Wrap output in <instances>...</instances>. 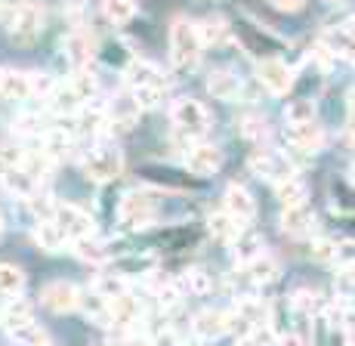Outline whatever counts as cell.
<instances>
[{"instance_id":"52","label":"cell","mask_w":355,"mask_h":346,"mask_svg":"<svg viewBox=\"0 0 355 346\" xmlns=\"http://www.w3.org/2000/svg\"><path fill=\"white\" fill-rule=\"evenodd\" d=\"M340 278H343V282H349V284H355V260L343 263V269H340Z\"/></svg>"},{"instance_id":"21","label":"cell","mask_w":355,"mask_h":346,"mask_svg":"<svg viewBox=\"0 0 355 346\" xmlns=\"http://www.w3.org/2000/svg\"><path fill=\"white\" fill-rule=\"evenodd\" d=\"M282 229L293 239H300V235H309L312 229H315V216H312L309 205H300V207H284L282 214Z\"/></svg>"},{"instance_id":"12","label":"cell","mask_w":355,"mask_h":346,"mask_svg":"<svg viewBox=\"0 0 355 346\" xmlns=\"http://www.w3.org/2000/svg\"><path fill=\"white\" fill-rule=\"evenodd\" d=\"M223 164V152L210 142H192V148L186 152V167L195 176H214Z\"/></svg>"},{"instance_id":"42","label":"cell","mask_w":355,"mask_h":346,"mask_svg":"<svg viewBox=\"0 0 355 346\" xmlns=\"http://www.w3.org/2000/svg\"><path fill=\"white\" fill-rule=\"evenodd\" d=\"M284 118H288V124H309V121H315V105H312V99H293L284 108Z\"/></svg>"},{"instance_id":"46","label":"cell","mask_w":355,"mask_h":346,"mask_svg":"<svg viewBox=\"0 0 355 346\" xmlns=\"http://www.w3.org/2000/svg\"><path fill=\"white\" fill-rule=\"evenodd\" d=\"M28 74H31V96H37V99H46L59 84V80L46 78L44 71H28Z\"/></svg>"},{"instance_id":"32","label":"cell","mask_w":355,"mask_h":346,"mask_svg":"<svg viewBox=\"0 0 355 346\" xmlns=\"http://www.w3.org/2000/svg\"><path fill=\"white\" fill-rule=\"evenodd\" d=\"M68 84H71V90L78 93V99L80 103H96V96H99V78L93 71H87V69H80L78 74H71L68 78Z\"/></svg>"},{"instance_id":"61","label":"cell","mask_w":355,"mask_h":346,"mask_svg":"<svg viewBox=\"0 0 355 346\" xmlns=\"http://www.w3.org/2000/svg\"><path fill=\"white\" fill-rule=\"evenodd\" d=\"M102 346H112V343H102Z\"/></svg>"},{"instance_id":"47","label":"cell","mask_w":355,"mask_h":346,"mask_svg":"<svg viewBox=\"0 0 355 346\" xmlns=\"http://www.w3.org/2000/svg\"><path fill=\"white\" fill-rule=\"evenodd\" d=\"M152 340H155V346H182L176 328H170V325H167V328H161V331H155Z\"/></svg>"},{"instance_id":"3","label":"cell","mask_w":355,"mask_h":346,"mask_svg":"<svg viewBox=\"0 0 355 346\" xmlns=\"http://www.w3.org/2000/svg\"><path fill=\"white\" fill-rule=\"evenodd\" d=\"M170 121L176 124V130L182 137H189L192 142H201V137L210 130V108L192 96H182L170 108Z\"/></svg>"},{"instance_id":"22","label":"cell","mask_w":355,"mask_h":346,"mask_svg":"<svg viewBox=\"0 0 355 346\" xmlns=\"http://www.w3.org/2000/svg\"><path fill=\"white\" fill-rule=\"evenodd\" d=\"M46 103V108H50L53 114H78L80 112V99H78V93L71 90V84H68V80H59L56 84V90L50 93V96L44 99Z\"/></svg>"},{"instance_id":"43","label":"cell","mask_w":355,"mask_h":346,"mask_svg":"<svg viewBox=\"0 0 355 346\" xmlns=\"http://www.w3.org/2000/svg\"><path fill=\"white\" fill-rule=\"evenodd\" d=\"M50 130V127L44 124V118H40L37 112H25L16 118V133L19 137H44V133Z\"/></svg>"},{"instance_id":"17","label":"cell","mask_w":355,"mask_h":346,"mask_svg":"<svg viewBox=\"0 0 355 346\" xmlns=\"http://www.w3.org/2000/svg\"><path fill=\"white\" fill-rule=\"evenodd\" d=\"M62 46H65V56L78 65V71L87 69V65L93 62V56H96V40H93V35L90 31H84V28L71 31V35L65 37Z\"/></svg>"},{"instance_id":"62","label":"cell","mask_w":355,"mask_h":346,"mask_svg":"<svg viewBox=\"0 0 355 346\" xmlns=\"http://www.w3.org/2000/svg\"><path fill=\"white\" fill-rule=\"evenodd\" d=\"M46 346H50V343H46Z\"/></svg>"},{"instance_id":"50","label":"cell","mask_w":355,"mask_h":346,"mask_svg":"<svg viewBox=\"0 0 355 346\" xmlns=\"http://www.w3.org/2000/svg\"><path fill=\"white\" fill-rule=\"evenodd\" d=\"M275 10H282V12H293V10H300L303 6V0H269Z\"/></svg>"},{"instance_id":"24","label":"cell","mask_w":355,"mask_h":346,"mask_svg":"<svg viewBox=\"0 0 355 346\" xmlns=\"http://www.w3.org/2000/svg\"><path fill=\"white\" fill-rule=\"evenodd\" d=\"M139 112H142V105L133 99V93L124 99H114V103H108V121H112L114 127H124V130H130V127L139 121Z\"/></svg>"},{"instance_id":"29","label":"cell","mask_w":355,"mask_h":346,"mask_svg":"<svg viewBox=\"0 0 355 346\" xmlns=\"http://www.w3.org/2000/svg\"><path fill=\"white\" fill-rule=\"evenodd\" d=\"M34 241H37L44 250L56 254V250H62L71 239H68V235H65L53 220H40V223H37V229H34Z\"/></svg>"},{"instance_id":"27","label":"cell","mask_w":355,"mask_h":346,"mask_svg":"<svg viewBox=\"0 0 355 346\" xmlns=\"http://www.w3.org/2000/svg\"><path fill=\"white\" fill-rule=\"evenodd\" d=\"M207 229H210V235H214V239L229 241V244H235V239L244 232L241 223H238L232 214H226V210H216V214H210Z\"/></svg>"},{"instance_id":"49","label":"cell","mask_w":355,"mask_h":346,"mask_svg":"<svg viewBox=\"0 0 355 346\" xmlns=\"http://www.w3.org/2000/svg\"><path fill=\"white\" fill-rule=\"evenodd\" d=\"M235 346H269V334L259 328V331H254V334H244Z\"/></svg>"},{"instance_id":"31","label":"cell","mask_w":355,"mask_h":346,"mask_svg":"<svg viewBox=\"0 0 355 346\" xmlns=\"http://www.w3.org/2000/svg\"><path fill=\"white\" fill-rule=\"evenodd\" d=\"M127 278H121V275H112V273H102L96 282H93V294L102 297L105 303H112V300H118V297H124L127 294Z\"/></svg>"},{"instance_id":"6","label":"cell","mask_w":355,"mask_h":346,"mask_svg":"<svg viewBox=\"0 0 355 346\" xmlns=\"http://www.w3.org/2000/svg\"><path fill=\"white\" fill-rule=\"evenodd\" d=\"M40 28H44V10L37 3H31V0H22V3L6 10V31L16 40H22V44L37 37Z\"/></svg>"},{"instance_id":"34","label":"cell","mask_w":355,"mask_h":346,"mask_svg":"<svg viewBox=\"0 0 355 346\" xmlns=\"http://www.w3.org/2000/svg\"><path fill=\"white\" fill-rule=\"evenodd\" d=\"M198 31H201L204 46H214V44H226L229 40V22L223 16H207L198 22Z\"/></svg>"},{"instance_id":"57","label":"cell","mask_w":355,"mask_h":346,"mask_svg":"<svg viewBox=\"0 0 355 346\" xmlns=\"http://www.w3.org/2000/svg\"><path fill=\"white\" fill-rule=\"evenodd\" d=\"M186 346H210V340H198V337H195V340H189Z\"/></svg>"},{"instance_id":"54","label":"cell","mask_w":355,"mask_h":346,"mask_svg":"<svg viewBox=\"0 0 355 346\" xmlns=\"http://www.w3.org/2000/svg\"><path fill=\"white\" fill-rule=\"evenodd\" d=\"M346 108H349V121H355V87L349 90V96H346Z\"/></svg>"},{"instance_id":"53","label":"cell","mask_w":355,"mask_h":346,"mask_svg":"<svg viewBox=\"0 0 355 346\" xmlns=\"http://www.w3.org/2000/svg\"><path fill=\"white\" fill-rule=\"evenodd\" d=\"M278 346H306V340L300 334H284L282 340H278Z\"/></svg>"},{"instance_id":"37","label":"cell","mask_w":355,"mask_h":346,"mask_svg":"<svg viewBox=\"0 0 355 346\" xmlns=\"http://www.w3.org/2000/svg\"><path fill=\"white\" fill-rule=\"evenodd\" d=\"M22 288H25L22 269L12 266V263H0V294L16 297V294H22Z\"/></svg>"},{"instance_id":"7","label":"cell","mask_w":355,"mask_h":346,"mask_svg":"<svg viewBox=\"0 0 355 346\" xmlns=\"http://www.w3.org/2000/svg\"><path fill=\"white\" fill-rule=\"evenodd\" d=\"M53 223H56L59 229L68 235L71 241H80V239H87V235H93V216L87 214L84 207H78V205H62V201H56V207H53V216H50Z\"/></svg>"},{"instance_id":"45","label":"cell","mask_w":355,"mask_h":346,"mask_svg":"<svg viewBox=\"0 0 355 346\" xmlns=\"http://www.w3.org/2000/svg\"><path fill=\"white\" fill-rule=\"evenodd\" d=\"M291 303H293V309L309 312V315L322 309V300H318L315 291H293V294H291Z\"/></svg>"},{"instance_id":"33","label":"cell","mask_w":355,"mask_h":346,"mask_svg":"<svg viewBox=\"0 0 355 346\" xmlns=\"http://www.w3.org/2000/svg\"><path fill=\"white\" fill-rule=\"evenodd\" d=\"M3 99H31V74L25 71H3Z\"/></svg>"},{"instance_id":"1","label":"cell","mask_w":355,"mask_h":346,"mask_svg":"<svg viewBox=\"0 0 355 346\" xmlns=\"http://www.w3.org/2000/svg\"><path fill=\"white\" fill-rule=\"evenodd\" d=\"M124 74H127L124 80H127V87H130L136 103L142 108L158 105V99L164 96V90H167V74H164L158 65L148 62V59H133Z\"/></svg>"},{"instance_id":"58","label":"cell","mask_w":355,"mask_h":346,"mask_svg":"<svg viewBox=\"0 0 355 346\" xmlns=\"http://www.w3.org/2000/svg\"><path fill=\"white\" fill-rule=\"evenodd\" d=\"M3 71L6 69H0V99H3Z\"/></svg>"},{"instance_id":"60","label":"cell","mask_w":355,"mask_h":346,"mask_svg":"<svg viewBox=\"0 0 355 346\" xmlns=\"http://www.w3.org/2000/svg\"><path fill=\"white\" fill-rule=\"evenodd\" d=\"M331 3H340V0H331Z\"/></svg>"},{"instance_id":"18","label":"cell","mask_w":355,"mask_h":346,"mask_svg":"<svg viewBox=\"0 0 355 346\" xmlns=\"http://www.w3.org/2000/svg\"><path fill=\"white\" fill-rule=\"evenodd\" d=\"M284 137H288V142L293 148H300V152H318V148L324 146V130L315 121H309V124H288Z\"/></svg>"},{"instance_id":"11","label":"cell","mask_w":355,"mask_h":346,"mask_svg":"<svg viewBox=\"0 0 355 346\" xmlns=\"http://www.w3.org/2000/svg\"><path fill=\"white\" fill-rule=\"evenodd\" d=\"M192 331L198 340H216V337L232 331V315L229 309H201L192 322Z\"/></svg>"},{"instance_id":"13","label":"cell","mask_w":355,"mask_h":346,"mask_svg":"<svg viewBox=\"0 0 355 346\" xmlns=\"http://www.w3.org/2000/svg\"><path fill=\"white\" fill-rule=\"evenodd\" d=\"M229 315H232V328H241L244 334H254V331H259L266 325L269 309H266V303L244 297V300L235 303V309H229Z\"/></svg>"},{"instance_id":"8","label":"cell","mask_w":355,"mask_h":346,"mask_svg":"<svg viewBox=\"0 0 355 346\" xmlns=\"http://www.w3.org/2000/svg\"><path fill=\"white\" fill-rule=\"evenodd\" d=\"M40 300L53 312H74L84 306V294H80V288L71 282H50L40 291Z\"/></svg>"},{"instance_id":"51","label":"cell","mask_w":355,"mask_h":346,"mask_svg":"<svg viewBox=\"0 0 355 346\" xmlns=\"http://www.w3.org/2000/svg\"><path fill=\"white\" fill-rule=\"evenodd\" d=\"M340 325H343L346 334H355V309H343V315H340Z\"/></svg>"},{"instance_id":"9","label":"cell","mask_w":355,"mask_h":346,"mask_svg":"<svg viewBox=\"0 0 355 346\" xmlns=\"http://www.w3.org/2000/svg\"><path fill=\"white\" fill-rule=\"evenodd\" d=\"M248 164H250V171H254L257 176H263V180H272L275 186L293 176V167L282 158V155L272 152V148H257V152L248 158Z\"/></svg>"},{"instance_id":"48","label":"cell","mask_w":355,"mask_h":346,"mask_svg":"<svg viewBox=\"0 0 355 346\" xmlns=\"http://www.w3.org/2000/svg\"><path fill=\"white\" fill-rule=\"evenodd\" d=\"M312 254H315L318 260H334V257H337V248H334L331 239H315V244H312Z\"/></svg>"},{"instance_id":"16","label":"cell","mask_w":355,"mask_h":346,"mask_svg":"<svg viewBox=\"0 0 355 346\" xmlns=\"http://www.w3.org/2000/svg\"><path fill=\"white\" fill-rule=\"evenodd\" d=\"M139 315H142V300L136 294H130V291L124 297L108 303V325H114V328H121V331L133 328V325L139 322Z\"/></svg>"},{"instance_id":"15","label":"cell","mask_w":355,"mask_h":346,"mask_svg":"<svg viewBox=\"0 0 355 346\" xmlns=\"http://www.w3.org/2000/svg\"><path fill=\"white\" fill-rule=\"evenodd\" d=\"M0 186H3L12 198H22V201H34L40 192V182L25 173L22 167H0Z\"/></svg>"},{"instance_id":"56","label":"cell","mask_w":355,"mask_h":346,"mask_svg":"<svg viewBox=\"0 0 355 346\" xmlns=\"http://www.w3.org/2000/svg\"><path fill=\"white\" fill-rule=\"evenodd\" d=\"M346 139H349V146L355 148V121H352V124H349V130H346Z\"/></svg>"},{"instance_id":"38","label":"cell","mask_w":355,"mask_h":346,"mask_svg":"<svg viewBox=\"0 0 355 346\" xmlns=\"http://www.w3.org/2000/svg\"><path fill=\"white\" fill-rule=\"evenodd\" d=\"M180 288L186 291V294L204 297V294H210V288H214V282H210V275L204 273V269H189V273L180 278Z\"/></svg>"},{"instance_id":"4","label":"cell","mask_w":355,"mask_h":346,"mask_svg":"<svg viewBox=\"0 0 355 346\" xmlns=\"http://www.w3.org/2000/svg\"><path fill=\"white\" fill-rule=\"evenodd\" d=\"M80 171L93 182H108L124 171V155L112 146V142H99V146L87 148L80 158Z\"/></svg>"},{"instance_id":"55","label":"cell","mask_w":355,"mask_h":346,"mask_svg":"<svg viewBox=\"0 0 355 346\" xmlns=\"http://www.w3.org/2000/svg\"><path fill=\"white\" fill-rule=\"evenodd\" d=\"M130 346H155V340H152V337H133Z\"/></svg>"},{"instance_id":"20","label":"cell","mask_w":355,"mask_h":346,"mask_svg":"<svg viewBox=\"0 0 355 346\" xmlns=\"http://www.w3.org/2000/svg\"><path fill=\"white\" fill-rule=\"evenodd\" d=\"M74 142L78 139H74V133L68 130V127H50V130L40 137V148H44L53 161H62L74 152Z\"/></svg>"},{"instance_id":"41","label":"cell","mask_w":355,"mask_h":346,"mask_svg":"<svg viewBox=\"0 0 355 346\" xmlns=\"http://www.w3.org/2000/svg\"><path fill=\"white\" fill-rule=\"evenodd\" d=\"M74 254H78L80 260L102 263V260H105V241L96 239V235H87V239L74 241Z\"/></svg>"},{"instance_id":"2","label":"cell","mask_w":355,"mask_h":346,"mask_svg":"<svg viewBox=\"0 0 355 346\" xmlns=\"http://www.w3.org/2000/svg\"><path fill=\"white\" fill-rule=\"evenodd\" d=\"M201 50H204V40H201V31H198V22L180 16L170 25V62H173V69L176 71L195 69L198 59H201Z\"/></svg>"},{"instance_id":"59","label":"cell","mask_w":355,"mask_h":346,"mask_svg":"<svg viewBox=\"0 0 355 346\" xmlns=\"http://www.w3.org/2000/svg\"><path fill=\"white\" fill-rule=\"evenodd\" d=\"M0 229H3V214H0Z\"/></svg>"},{"instance_id":"36","label":"cell","mask_w":355,"mask_h":346,"mask_svg":"<svg viewBox=\"0 0 355 346\" xmlns=\"http://www.w3.org/2000/svg\"><path fill=\"white\" fill-rule=\"evenodd\" d=\"M275 195L282 198L284 207H300V205H306V186H303V180H300V176H291V180L278 182V186H275Z\"/></svg>"},{"instance_id":"10","label":"cell","mask_w":355,"mask_h":346,"mask_svg":"<svg viewBox=\"0 0 355 346\" xmlns=\"http://www.w3.org/2000/svg\"><path fill=\"white\" fill-rule=\"evenodd\" d=\"M257 78H259V84L269 93H275V96H284L293 87V71L282 59H263V62L257 65Z\"/></svg>"},{"instance_id":"40","label":"cell","mask_w":355,"mask_h":346,"mask_svg":"<svg viewBox=\"0 0 355 346\" xmlns=\"http://www.w3.org/2000/svg\"><path fill=\"white\" fill-rule=\"evenodd\" d=\"M10 337H12L16 343H22V346H46V343H50V340H46V331L40 328L34 318H31L28 325H22V328L10 331Z\"/></svg>"},{"instance_id":"44","label":"cell","mask_w":355,"mask_h":346,"mask_svg":"<svg viewBox=\"0 0 355 346\" xmlns=\"http://www.w3.org/2000/svg\"><path fill=\"white\" fill-rule=\"evenodd\" d=\"M241 137H248L254 142H263L266 137H269V127L263 124L259 114H248V118H241Z\"/></svg>"},{"instance_id":"5","label":"cell","mask_w":355,"mask_h":346,"mask_svg":"<svg viewBox=\"0 0 355 346\" xmlns=\"http://www.w3.org/2000/svg\"><path fill=\"white\" fill-rule=\"evenodd\" d=\"M158 216V198L146 189H136V192H127L118 205V220L124 223L127 229H146L148 223H155Z\"/></svg>"},{"instance_id":"14","label":"cell","mask_w":355,"mask_h":346,"mask_svg":"<svg viewBox=\"0 0 355 346\" xmlns=\"http://www.w3.org/2000/svg\"><path fill=\"white\" fill-rule=\"evenodd\" d=\"M207 90L210 96L223 99V103H238L244 96V80L229 69H214L207 74Z\"/></svg>"},{"instance_id":"28","label":"cell","mask_w":355,"mask_h":346,"mask_svg":"<svg viewBox=\"0 0 355 346\" xmlns=\"http://www.w3.org/2000/svg\"><path fill=\"white\" fill-rule=\"evenodd\" d=\"M53 164H56V161L50 158V155L44 152V148H28V152L22 155V171L28 173V176H34V180L40 182V186H44V180L46 176H50V171H53Z\"/></svg>"},{"instance_id":"26","label":"cell","mask_w":355,"mask_h":346,"mask_svg":"<svg viewBox=\"0 0 355 346\" xmlns=\"http://www.w3.org/2000/svg\"><path fill=\"white\" fill-rule=\"evenodd\" d=\"M28 322H31V306L22 297H10V300L0 306V325H3L6 331H16Z\"/></svg>"},{"instance_id":"19","label":"cell","mask_w":355,"mask_h":346,"mask_svg":"<svg viewBox=\"0 0 355 346\" xmlns=\"http://www.w3.org/2000/svg\"><path fill=\"white\" fill-rule=\"evenodd\" d=\"M223 210L226 214H232L238 223H248V220H254V214H257V205H254V198H250V192L244 186H232L226 189V198H223Z\"/></svg>"},{"instance_id":"25","label":"cell","mask_w":355,"mask_h":346,"mask_svg":"<svg viewBox=\"0 0 355 346\" xmlns=\"http://www.w3.org/2000/svg\"><path fill=\"white\" fill-rule=\"evenodd\" d=\"M74 118H78V130L80 133H102L105 130V124H112V121H108V105H102V103L80 105V112L74 114Z\"/></svg>"},{"instance_id":"30","label":"cell","mask_w":355,"mask_h":346,"mask_svg":"<svg viewBox=\"0 0 355 346\" xmlns=\"http://www.w3.org/2000/svg\"><path fill=\"white\" fill-rule=\"evenodd\" d=\"M244 275H248L254 284H269V282H275V278H278V263H275V257L259 254L257 260L244 263Z\"/></svg>"},{"instance_id":"35","label":"cell","mask_w":355,"mask_h":346,"mask_svg":"<svg viewBox=\"0 0 355 346\" xmlns=\"http://www.w3.org/2000/svg\"><path fill=\"white\" fill-rule=\"evenodd\" d=\"M102 16L112 25H127L136 16V0H102Z\"/></svg>"},{"instance_id":"39","label":"cell","mask_w":355,"mask_h":346,"mask_svg":"<svg viewBox=\"0 0 355 346\" xmlns=\"http://www.w3.org/2000/svg\"><path fill=\"white\" fill-rule=\"evenodd\" d=\"M259 248H263V241H259V235H257V232H248V229H244V232L235 239V257H238V260H241V263L257 260V257L263 254V250H259Z\"/></svg>"},{"instance_id":"23","label":"cell","mask_w":355,"mask_h":346,"mask_svg":"<svg viewBox=\"0 0 355 346\" xmlns=\"http://www.w3.org/2000/svg\"><path fill=\"white\" fill-rule=\"evenodd\" d=\"M324 46L331 53H343L346 59H352V62H355V16L346 19L337 31L324 35Z\"/></svg>"}]
</instances>
